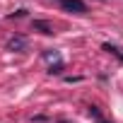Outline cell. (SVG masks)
Here are the masks:
<instances>
[{
    "instance_id": "cell-2",
    "label": "cell",
    "mask_w": 123,
    "mask_h": 123,
    "mask_svg": "<svg viewBox=\"0 0 123 123\" xmlns=\"http://www.w3.org/2000/svg\"><path fill=\"white\" fill-rule=\"evenodd\" d=\"M60 5H63L68 12H77V15H85L87 12V5L82 0H60Z\"/></svg>"
},
{
    "instance_id": "cell-1",
    "label": "cell",
    "mask_w": 123,
    "mask_h": 123,
    "mask_svg": "<svg viewBox=\"0 0 123 123\" xmlns=\"http://www.w3.org/2000/svg\"><path fill=\"white\" fill-rule=\"evenodd\" d=\"M7 51H17V53H22V51H27V36H22V34H15V36H10L7 39Z\"/></svg>"
},
{
    "instance_id": "cell-5",
    "label": "cell",
    "mask_w": 123,
    "mask_h": 123,
    "mask_svg": "<svg viewBox=\"0 0 123 123\" xmlns=\"http://www.w3.org/2000/svg\"><path fill=\"white\" fill-rule=\"evenodd\" d=\"M104 51H109V53H113V55H118V58L123 60V53H121L118 48H113V46H109V43H104Z\"/></svg>"
},
{
    "instance_id": "cell-6",
    "label": "cell",
    "mask_w": 123,
    "mask_h": 123,
    "mask_svg": "<svg viewBox=\"0 0 123 123\" xmlns=\"http://www.w3.org/2000/svg\"><path fill=\"white\" fill-rule=\"evenodd\" d=\"M89 116H94L97 121L101 118V113H99V109H97V106H89Z\"/></svg>"
},
{
    "instance_id": "cell-7",
    "label": "cell",
    "mask_w": 123,
    "mask_h": 123,
    "mask_svg": "<svg viewBox=\"0 0 123 123\" xmlns=\"http://www.w3.org/2000/svg\"><path fill=\"white\" fill-rule=\"evenodd\" d=\"M60 70H63V63H55V65L48 68V73H60Z\"/></svg>"
},
{
    "instance_id": "cell-3",
    "label": "cell",
    "mask_w": 123,
    "mask_h": 123,
    "mask_svg": "<svg viewBox=\"0 0 123 123\" xmlns=\"http://www.w3.org/2000/svg\"><path fill=\"white\" fill-rule=\"evenodd\" d=\"M34 29H39L41 34H53V27L48 24V22H41V19H34V24H31Z\"/></svg>"
},
{
    "instance_id": "cell-8",
    "label": "cell",
    "mask_w": 123,
    "mask_h": 123,
    "mask_svg": "<svg viewBox=\"0 0 123 123\" xmlns=\"http://www.w3.org/2000/svg\"><path fill=\"white\" fill-rule=\"evenodd\" d=\"M97 123H109V121H104V118H99V121H97Z\"/></svg>"
},
{
    "instance_id": "cell-4",
    "label": "cell",
    "mask_w": 123,
    "mask_h": 123,
    "mask_svg": "<svg viewBox=\"0 0 123 123\" xmlns=\"http://www.w3.org/2000/svg\"><path fill=\"white\" fill-rule=\"evenodd\" d=\"M43 58H46V60H51V63H53V60H55V63H60V55H58L55 51H46V53H43Z\"/></svg>"
}]
</instances>
